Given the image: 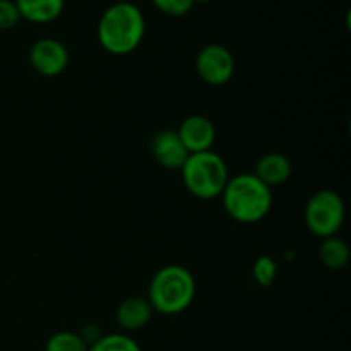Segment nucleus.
<instances>
[{"label":"nucleus","mask_w":351,"mask_h":351,"mask_svg":"<svg viewBox=\"0 0 351 351\" xmlns=\"http://www.w3.org/2000/svg\"><path fill=\"white\" fill-rule=\"evenodd\" d=\"M98 41L108 53L129 55L136 50L146 34V19L136 3L115 2L106 7L98 21Z\"/></svg>","instance_id":"nucleus-1"},{"label":"nucleus","mask_w":351,"mask_h":351,"mask_svg":"<svg viewBox=\"0 0 351 351\" xmlns=\"http://www.w3.org/2000/svg\"><path fill=\"white\" fill-rule=\"evenodd\" d=\"M219 197L223 199L226 215L242 225L261 221L273 208V192L254 173L228 178Z\"/></svg>","instance_id":"nucleus-2"},{"label":"nucleus","mask_w":351,"mask_h":351,"mask_svg":"<svg viewBox=\"0 0 351 351\" xmlns=\"http://www.w3.org/2000/svg\"><path fill=\"white\" fill-rule=\"evenodd\" d=\"M194 297L195 280L191 271L178 264H170L153 276L147 302L160 314L177 315L191 307Z\"/></svg>","instance_id":"nucleus-3"},{"label":"nucleus","mask_w":351,"mask_h":351,"mask_svg":"<svg viewBox=\"0 0 351 351\" xmlns=\"http://www.w3.org/2000/svg\"><path fill=\"white\" fill-rule=\"evenodd\" d=\"M180 171L185 189L204 201L219 197L230 178L225 160L215 151L189 154Z\"/></svg>","instance_id":"nucleus-4"},{"label":"nucleus","mask_w":351,"mask_h":351,"mask_svg":"<svg viewBox=\"0 0 351 351\" xmlns=\"http://www.w3.org/2000/svg\"><path fill=\"white\" fill-rule=\"evenodd\" d=\"M345 213L341 195L331 189H321L305 204L304 219L308 232L321 239H329L341 230Z\"/></svg>","instance_id":"nucleus-5"},{"label":"nucleus","mask_w":351,"mask_h":351,"mask_svg":"<svg viewBox=\"0 0 351 351\" xmlns=\"http://www.w3.org/2000/svg\"><path fill=\"white\" fill-rule=\"evenodd\" d=\"M195 71L209 86H225L235 72V58L226 47L209 43L199 50L195 57Z\"/></svg>","instance_id":"nucleus-6"},{"label":"nucleus","mask_w":351,"mask_h":351,"mask_svg":"<svg viewBox=\"0 0 351 351\" xmlns=\"http://www.w3.org/2000/svg\"><path fill=\"white\" fill-rule=\"evenodd\" d=\"M29 64L34 72L45 77L62 74L69 65V50L55 38H41L29 48Z\"/></svg>","instance_id":"nucleus-7"},{"label":"nucleus","mask_w":351,"mask_h":351,"mask_svg":"<svg viewBox=\"0 0 351 351\" xmlns=\"http://www.w3.org/2000/svg\"><path fill=\"white\" fill-rule=\"evenodd\" d=\"M189 154L211 151L216 141V127L209 119L202 115H191L180 123L177 130Z\"/></svg>","instance_id":"nucleus-8"},{"label":"nucleus","mask_w":351,"mask_h":351,"mask_svg":"<svg viewBox=\"0 0 351 351\" xmlns=\"http://www.w3.org/2000/svg\"><path fill=\"white\" fill-rule=\"evenodd\" d=\"M151 153L161 167L180 170L189 158V151L178 137L177 130H161L151 141Z\"/></svg>","instance_id":"nucleus-9"},{"label":"nucleus","mask_w":351,"mask_h":351,"mask_svg":"<svg viewBox=\"0 0 351 351\" xmlns=\"http://www.w3.org/2000/svg\"><path fill=\"white\" fill-rule=\"evenodd\" d=\"M153 307L147 302V298L143 297H129L117 307L115 319L120 328L127 332L141 331L149 324L153 317Z\"/></svg>","instance_id":"nucleus-10"},{"label":"nucleus","mask_w":351,"mask_h":351,"mask_svg":"<svg viewBox=\"0 0 351 351\" xmlns=\"http://www.w3.org/2000/svg\"><path fill=\"white\" fill-rule=\"evenodd\" d=\"M21 19L33 24H48L57 21L65 9V0H14Z\"/></svg>","instance_id":"nucleus-11"},{"label":"nucleus","mask_w":351,"mask_h":351,"mask_svg":"<svg viewBox=\"0 0 351 351\" xmlns=\"http://www.w3.org/2000/svg\"><path fill=\"white\" fill-rule=\"evenodd\" d=\"M257 178L267 187H276V185L285 184L291 175V163L285 154L281 153H267L256 163Z\"/></svg>","instance_id":"nucleus-12"},{"label":"nucleus","mask_w":351,"mask_h":351,"mask_svg":"<svg viewBox=\"0 0 351 351\" xmlns=\"http://www.w3.org/2000/svg\"><path fill=\"white\" fill-rule=\"evenodd\" d=\"M319 259L328 269L338 271L343 269L350 263V247L339 237H329L324 239L321 249H319Z\"/></svg>","instance_id":"nucleus-13"},{"label":"nucleus","mask_w":351,"mask_h":351,"mask_svg":"<svg viewBox=\"0 0 351 351\" xmlns=\"http://www.w3.org/2000/svg\"><path fill=\"white\" fill-rule=\"evenodd\" d=\"M88 351H143L137 345L136 339L129 335L122 332H112V335H103L98 341L93 343Z\"/></svg>","instance_id":"nucleus-14"},{"label":"nucleus","mask_w":351,"mask_h":351,"mask_svg":"<svg viewBox=\"0 0 351 351\" xmlns=\"http://www.w3.org/2000/svg\"><path fill=\"white\" fill-rule=\"evenodd\" d=\"M88 348L89 346L79 336V332L72 331L55 332L45 345V351H88Z\"/></svg>","instance_id":"nucleus-15"},{"label":"nucleus","mask_w":351,"mask_h":351,"mask_svg":"<svg viewBox=\"0 0 351 351\" xmlns=\"http://www.w3.org/2000/svg\"><path fill=\"white\" fill-rule=\"evenodd\" d=\"M252 274L254 280L257 281V285H261L263 288L271 287V285L274 283V280H276L278 274L276 261L269 256H261L259 259L254 263Z\"/></svg>","instance_id":"nucleus-16"},{"label":"nucleus","mask_w":351,"mask_h":351,"mask_svg":"<svg viewBox=\"0 0 351 351\" xmlns=\"http://www.w3.org/2000/svg\"><path fill=\"white\" fill-rule=\"evenodd\" d=\"M151 3H153L160 12L173 17L185 16V14L191 12L192 7L195 5L194 0H151Z\"/></svg>","instance_id":"nucleus-17"},{"label":"nucleus","mask_w":351,"mask_h":351,"mask_svg":"<svg viewBox=\"0 0 351 351\" xmlns=\"http://www.w3.org/2000/svg\"><path fill=\"white\" fill-rule=\"evenodd\" d=\"M21 21V14L14 0H0V31L12 29Z\"/></svg>","instance_id":"nucleus-18"},{"label":"nucleus","mask_w":351,"mask_h":351,"mask_svg":"<svg viewBox=\"0 0 351 351\" xmlns=\"http://www.w3.org/2000/svg\"><path fill=\"white\" fill-rule=\"evenodd\" d=\"M194 2L195 3H209V2H211V0H194Z\"/></svg>","instance_id":"nucleus-19"},{"label":"nucleus","mask_w":351,"mask_h":351,"mask_svg":"<svg viewBox=\"0 0 351 351\" xmlns=\"http://www.w3.org/2000/svg\"><path fill=\"white\" fill-rule=\"evenodd\" d=\"M259 2H263V0H259Z\"/></svg>","instance_id":"nucleus-20"}]
</instances>
